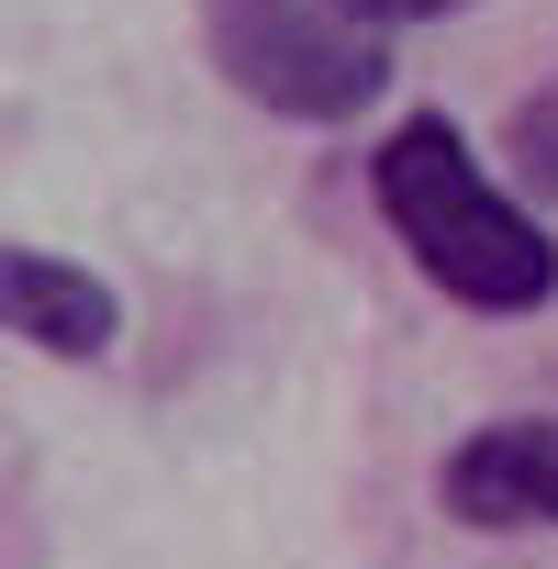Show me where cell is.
Listing matches in <instances>:
<instances>
[{
    "label": "cell",
    "instance_id": "cell-6",
    "mask_svg": "<svg viewBox=\"0 0 558 569\" xmlns=\"http://www.w3.org/2000/svg\"><path fill=\"white\" fill-rule=\"evenodd\" d=\"M336 12H347L358 34H380V46H391L402 23H436V12H469V0H336Z\"/></svg>",
    "mask_w": 558,
    "mask_h": 569
},
{
    "label": "cell",
    "instance_id": "cell-2",
    "mask_svg": "<svg viewBox=\"0 0 558 569\" xmlns=\"http://www.w3.org/2000/svg\"><path fill=\"white\" fill-rule=\"evenodd\" d=\"M201 46L279 123H358L391 90V46L358 34L336 0H201Z\"/></svg>",
    "mask_w": 558,
    "mask_h": 569
},
{
    "label": "cell",
    "instance_id": "cell-5",
    "mask_svg": "<svg viewBox=\"0 0 558 569\" xmlns=\"http://www.w3.org/2000/svg\"><path fill=\"white\" fill-rule=\"evenodd\" d=\"M502 157H514L536 190H558V79H547L536 101H514V123H502Z\"/></svg>",
    "mask_w": 558,
    "mask_h": 569
},
{
    "label": "cell",
    "instance_id": "cell-1",
    "mask_svg": "<svg viewBox=\"0 0 558 569\" xmlns=\"http://www.w3.org/2000/svg\"><path fill=\"white\" fill-rule=\"evenodd\" d=\"M369 190H380L402 257L436 279L447 302H469V313H536V302H558V246H547V223H536L514 190H491V168L458 146L447 112L391 123L380 157H369Z\"/></svg>",
    "mask_w": 558,
    "mask_h": 569
},
{
    "label": "cell",
    "instance_id": "cell-3",
    "mask_svg": "<svg viewBox=\"0 0 558 569\" xmlns=\"http://www.w3.org/2000/svg\"><path fill=\"white\" fill-rule=\"evenodd\" d=\"M436 502L458 525H480V536L558 525V413H514V425L458 436V458L436 469Z\"/></svg>",
    "mask_w": 558,
    "mask_h": 569
},
{
    "label": "cell",
    "instance_id": "cell-4",
    "mask_svg": "<svg viewBox=\"0 0 558 569\" xmlns=\"http://www.w3.org/2000/svg\"><path fill=\"white\" fill-rule=\"evenodd\" d=\"M0 325L23 347H46V358H112L123 302H112L101 268H79L57 246H0Z\"/></svg>",
    "mask_w": 558,
    "mask_h": 569
}]
</instances>
